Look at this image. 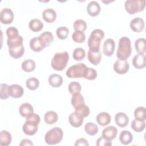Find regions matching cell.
I'll return each mask as SVG.
<instances>
[{
    "label": "cell",
    "instance_id": "cell-40",
    "mask_svg": "<svg viewBox=\"0 0 146 146\" xmlns=\"http://www.w3.org/2000/svg\"><path fill=\"white\" fill-rule=\"evenodd\" d=\"M86 56L85 50L81 47L76 48L72 53V57L76 61H79L84 58Z\"/></svg>",
    "mask_w": 146,
    "mask_h": 146
},
{
    "label": "cell",
    "instance_id": "cell-25",
    "mask_svg": "<svg viewBox=\"0 0 146 146\" xmlns=\"http://www.w3.org/2000/svg\"><path fill=\"white\" fill-rule=\"evenodd\" d=\"M12 137L11 134L6 130H2L0 132V145L7 146L11 144Z\"/></svg>",
    "mask_w": 146,
    "mask_h": 146
},
{
    "label": "cell",
    "instance_id": "cell-18",
    "mask_svg": "<svg viewBox=\"0 0 146 146\" xmlns=\"http://www.w3.org/2000/svg\"><path fill=\"white\" fill-rule=\"evenodd\" d=\"M22 130L25 134L32 136L35 134L38 130V125L26 121L22 127Z\"/></svg>",
    "mask_w": 146,
    "mask_h": 146
},
{
    "label": "cell",
    "instance_id": "cell-32",
    "mask_svg": "<svg viewBox=\"0 0 146 146\" xmlns=\"http://www.w3.org/2000/svg\"><path fill=\"white\" fill-rule=\"evenodd\" d=\"M132 129L137 132H140L143 131L145 127V121L140 120L137 119H134L132 120L131 124Z\"/></svg>",
    "mask_w": 146,
    "mask_h": 146
},
{
    "label": "cell",
    "instance_id": "cell-21",
    "mask_svg": "<svg viewBox=\"0 0 146 146\" xmlns=\"http://www.w3.org/2000/svg\"><path fill=\"white\" fill-rule=\"evenodd\" d=\"M102 53L99 51L98 52H92L90 50L88 51L87 58L89 62L93 65L97 66L102 60Z\"/></svg>",
    "mask_w": 146,
    "mask_h": 146
},
{
    "label": "cell",
    "instance_id": "cell-9",
    "mask_svg": "<svg viewBox=\"0 0 146 146\" xmlns=\"http://www.w3.org/2000/svg\"><path fill=\"white\" fill-rule=\"evenodd\" d=\"M30 48L34 52H40L46 47V45L41 38L39 36L30 39L29 43Z\"/></svg>",
    "mask_w": 146,
    "mask_h": 146
},
{
    "label": "cell",
    "instance_id": "cell-1",
    "mask_svg": "<svg viewBox=\"0 0 146 146\" xmlns=\"http://www.w3.org/2000/svg\"><path fill=\"white\" fill-rule=\"evenodd\" d=\"M132 52L131 43L129 38L123 36L120 38L116 52V56L118 59L127 60Z\"/></svg>",
    "mask_w": 146,
    "mask_h": 146
},
{
    "label": "cell",
    "instance_id": "cell-41",
    "mask_svg": "<svg viewBox=\"0 0 146 146\" xmlns=\"http://www.w3.org/2000/svg\"><path fill=\"white\" fill-rule=\"evenodd\" d=\"M75 110L76 112H78L79 115H80L83 118L88 116L90 112V108L85 103L76 107V108H75Z\"/></svg>",
    "mask_w": 146,
    "mask_h": 146
},
{
    "label": "cell",
    "instance_id": "cell-19",
    "mask_svg": "<svg viewBox=\"0 0 146 146\" xmlns=\"http://www.w3.org/2000/svg\"><path fill=\"white\" fill-rule=\"evenodd\" d=\"M42 17L46 22L52 23L54 22L56 18V13L53 9L47 8L43 10Z\"/></svg>",
    "mask_w": 146,
    "mask_h": 146
},
{
    "label": "cell",
    "instance_id": "cell-37",
    "mask_svg": "<svg viewBox=\"0 0 146 146\" xmlns=\"http://www.w3.org/2000/svg\"><path fill=\"white\" fill-rule=\"evenodd\" d=\"M39 85V80L34 77H31L27 79L26 81V86L27 88L30 90H35L37 89Z\"/></svg>",
    "mask_w": 146,
    "mask_h": 146
},
{
    "label": "cell",
    "instance_id": "cell-45",
    "mask_svg": "<svg viewBox=\"0 0 146 146\" xmlns=\"http://www.w3.org/2000/svg\"><path fill=\"white\" fill-rule=\"evenodd\" d=\"M96 77H97L96 71L93 68L87 67L84 78L88 80H94L96 78Z\"/></svg>",
    "mask_w": 146,
    "mask_h": 146
},
{
    "label": "cell",
    "instance_id": "cell-48",
    "mask_svg": "<svg viewBox=\"0 0 146 146\" xmlns=\"http://www.w3.org/2000/svg\"><path fill=\"white\" fill-rule=\"evenodd\" d=\"M96 144L97 146H111L112 145V143L111 141L106 139L102 136L97 139Z\"/></svg>",
    "mask_w": 146,
    "mask_h": 146
},
{
    "label": "cell",
    "instance_id": "cell-7",
    "mask_svg": "<svg viewBox=\"0 0 146 146\" xmlns=\"http://www.w3.org/2000/svg\"><path fill=\"white\" fill-rule=\"evenodd\" d=\"M14 18L13 11L9 8H3L0 12V21L2 23L8 25L11 23Z\"/></svg>",
    "mask_w": 146,
    "mask_h": 146
},
{
    "label": "cell",
    "instance_id": "cell-49",
    "mask_svg": "<svg viewBox=\"0 0 146 146\" xmlns=\"http://www.w3.org/2000/svg\"><path fill=\"white\" fill-rule=\"evenodd\" d=\"M74 145L75 146H78V145L88 146L89 143H88L87 140L86 139H85L84 138H80V139L76 140Z\"/></svg>",
    "mask_w": 146,
    "mask_h": 146
},
{
    "label": "cell",
    "instance_id": "cell-36",
    "mask_svg": "<svg viewBox=\"0 0 146 146\" xmlns=\"http://www.w3.org/2000/svg\"><path fill=\"white\" fill-rule=\"evenodd\" d=\"M39 36L44 42L46 47H48L50 44H51L52 43L54 40L53 34L48 31L42 33L41 34L39 35Z\"/></svg>",
    "mask_w": 146,
    "mask_h": 146
},
{
    "label": "cell",
    "instance_id": "cell-11",
    "mask_svg": "<svg viewBox=\"0 0 146 146\" xmlns=\"http://www.w3.org/2000/svg\"><path fill=\"white\" fill-rule=\"evenodd\" d=\"M24 94L23 88L17 84H14L9 87V95L13 98H19L23 96Z\"/></svg>",
    "mask_w": 146,
    "mask_h": 146
},
{
    "label": "cell",
    "instance_id": "cell-23",
    "mask_svg": "<svg viewBox=\"0 0 146 146\" xmlns=\"http://www.w3.org/2000/svg\"><path fill=\"white\" fill-rule=\"evenodd\" d=\"M48 83L53 87L58 88L63 84V78L61 75L56 74H53L49 76L48 79Z\"/></svg>",
    "mask_w": 146,
    "mask_h": 146
},
{
    "label": "cell",
    "instance_id": "cell-38",
    "mask_svg": "<svg viewBox=\"0 0 146 146\" xmlns=\"http://www.w3.org/2000/svg\"><path fill=\"white\" fill-rule=\"evenodd\" d=\"M68 91L72 95L80 93L82 90V86L80 84L76 81L71 82L68 87Z\"/></svg>",
    "mask_w": 146,
    "mask_h": 146
},
{
    "label": "cell",
    "instance_id": "cell-28",
    "mask_svg": "<svg viewBox=\"0 0 146 146\" xmlns=\"http://www.w3.org/2000/svg\"><path fill=\"white\" fill-rule=\"evenodd\" d=\"M29 27L32 31L38 32L43 29V24L41 21L35 18L30 20L29 23Z\"/></svg>",
    "mask_w": 146,
    "mask_h": 146
},
{
    "label": "cell",
    "instance_id": "cell-13",
    "mask_svg": "<svg viewBox=\"0 0 146 146\" xmlns=\"http://www.w3.org/2000/svg\"><path fill=\"white\" fill-rule=\"evenodd\" d=\"M130 28L135 33H140L144 28V21L140 17H136L130 22Z\"/></svg>",
    "mask_w": 146,
    "mask_h": 146
},
{
    "label": "cell",
    "instance_id": "cell-3",
    "mask_svg": "<svg viewBox=\"0 0 146 146\" xmlns=\"http://www.w3.org/2000/svg\"><path fill=\"white\" fill-rule=\"evenodd\" d=\"M104 36V33L102 30H94L88 39V46L89 50L92 52H98L100 51L101 40Z\"/></svg>",
    "mask_w": 146,
    "mask_h": 146
},
{
    "label": "cell",
    "instance_id": "cell-24",
    "mask_svg": "<svg viewBox=\"0 0 146 146\" xmlns=\"http://www.w3.org/2000/svg\"><path fill=\"white\" fill-rule=\"evenodd\" d=\"M119 140L121 144L124 145H128L132 141L133 135L128 131H122L119 135Z\"/></svg>",
    "mask_w": 146,
    "mask_h": 146
},
{
    "label": "cell",
    "instance_id": "cell-6",
    "mask_svg": "<svg viewBox=\"0 0 146 146\" xmlns=\"http://www.w3.org/2000/svg\"><path fill=\"white\" fill-rule=\"evenodd\" d=\"M125 9L129 14H134L144 10L145 6V0H127L124 3Z\"/></svg>",
    "mask_w": 146,
    "mask_h": 146
},
{
    "label": "cell",
    "instance_id": "cell-5",
    "mask_svg": "<svg viewBox=\"0 0 146 146\" xmlns=\"http://www.w3.org/2000/svg\"><path fill=\"white\" fill-rule=\"evenodd\" d=\"M86 65L83 63H79L71 66L66 71V76L69 78H84Z\"/></svg>",
    "mask_w": 146,
    "mask_h": 146
},
{
    "label": "cell",
    "instance_id": "cell-14",
    "mask_svg": "<svg viewBox=\"0 0 146 146\" xmlns=\"http://www.w3.org/2000/svg\"><path fill=\"white\" fill-rule=\"evenodd\" d=\"M117 133V128L114 126L111 125L103 129L102 131V136L109 141H112L116 137Z\"/></svg>",
    "mask_w": 146,
    "mask_h": 146
},
{
    "label": "cell",
    "instance_id": "cell-34",
    "mask_svg": "<svg viewBox=\"0 0 146 146\" xmlns=\"http://www.w3.org/2000/svg\"><path fill=\"white\" fill-rule=\"evenodd\" d=\"M98 125L92 122H88L84 125V131L89 135H95L98 133Z\"/></svg>",
    "mask_w": 146,
    "mask_h": 146
},
{
    "label": "cell",
    "instance_id": "cell-2",
    "mask_svg": "<svg viewBox=\"0 0 146 146\" xmlns=\"http://www.w3.org/2000/svg\"><path fill=\"white\" fill-rule=\"evenodd\" d=\"M69 55L67 51L56 52L51 60V65L56 71H63L67 66Z\"/></svg>",
    "mask_w": 146,
    "mask_h": 146
},
{
    "label": "cell",
    "instance_id": "cell-43",
    "mask_svg": "<svg viewBox=\"0 0 146 146\" xmlns=\"http://www.w3.org/2000/svg\"><path fill=\"white\" fill-rule=\"evenodd\" d=\"M72 39L75 42L81 43L84 42L86 39V35L84 32L75 31L72 34Z\"/></svg>",
    "mask_w": 146,
    "mask_h": 146
},
{
    "label": "cell",
    "instance_id": "cell-22",
    "mask_svg": "<svg viewBox=\"0 0 146 146\" xmlns=\"http://www.w3.org/2000/svg\"><path fill=\"white\" fill-rule=\"evenodd\" d=\"M19 112L22 117H27L29 115L34 112V108L31 104L29 103H24L20 106Z\"/></svg>",
    "mask_w": 146,
    "mask_h": 146
},
{
    "label": "cell",
    "instance_id": "cell-20",
    "mask_svg": "<svg viewBox=\"0 0 146 146\" xmlns=\"http://www.w3.org/2000/svg\"><path fill=\"white\" fill-rule=\"evenodd\" d=\"M97 123L101 126L108 125L111 121L110 115L106 112H102L98 114L96 117Z\"/></svg>",
    "mask_w": 146,
    "mask_h": 146
},
{
    "label": "cell",
    "instance_id": "cell-50",
    "mask_svg": "<svg viewBox=\"0 0 146 146\" xmlns=\"http://www.w3.org/2000/svg\"><path fill=\"white\" fill-rule=\"evenodd\" d=\"M20 146H23V145H34V144L33 143V142L27 139H24L23 140H21L20 144H19Z\"/></svg>",
    "mask_w": 146,
    "mask_h": 146
},
{
    "label": "cell",
    "instance_id": "cell-27",
    "mask_svg": "<svg viewBox=\"0 0 146 146\" xmlns=\"http://www.w3.org/2000/svg\"><path fill=\"white\" fill-rule=\"evenodd\" d=\"M23 39L21 35H19L12 39H7V44L9 48H13L21 46L23 45Z\"/></svg>",
    "mask_w": 146,
    "mask_h": 146
},
{
    "label": "cell",
    "instance_id": "cell-31",
    "mask_svg": "<svg viewBox=\"0 0 146 146\" xmlns=\"http://www.w3.org/2000/svg\"><path fill=\"white\" fill-rule=\"evenodd\" d=\"M71 103L72 106L74 107V108H76V107L80 106V105L84 104L85 102L83 95L80 94V93H78L72 95L71 100Z\"/></svg>",
    "mask_w": 146,
    "mask_h": 146
},
{
    "label": "cell",
    "instance_id": "cell-35",
    "mask_svg": "<svg viewBox=\"0 0 146 146\" xmlns=\"http://www.w3.org/2000/svg\"><path fill=\"white\" fill-rule=\"evenodd\" d=\"M134 116L136 119L145 121L146 119V109L144 107H138L134 111Z\"/></svg>",
    "mask_w": 146,
    "mask_h": 146
},
{
    "label": "cell",
    "instance_id": "cell-17",
    "mask_svg": "<svg viewBox=\"0 0 146 146\" xmlns=\"http://www.w3.org/2000/svg\"><path fill=\"white\" fill-rule=\"evenodd\" d=\"M101 10L100 6L99 3L95 1L89 2L87 7V11L91 17H96L99 15Z\"/></svg>",
    "mask_w": 146,
    "mask_h": 146
},
{
    "label": "cell",
    "instance_id": "cell-47",
    "mask_svg": "<svg viewBox=\"0 0 146 146\" xmlns=\"http://www.w3.org/2000/svg\"><path fill=\"white\" fill-rule=\"evenodd\" d=\"M26 121L35 124L36 125H39L40 121V116L38 114L34 113L33 112V113L30 114L26 117Z\"/></svg>",
    "mask_w": 146,
    "mask_h": 146
},
{
    "label": "cell",
    "instance_id": "cell-10",
    "mask_svg": "<svg viewBox=\"0 0 146 146\" xmlns=\"http://www.w3.org/2000/svg\"><path fill=\"white\" fill-rule=\"evenodd\" d=\"M115 49V42L113 39H107L103 45V54L107 56H111L113 55Z\"/></svg>",
    "mask_w": 146,
    "mask_h": 146
},
{
    "label": "cell",
    "instance_id": "cell-8",
    "mask_svg": "<svg viewBox=\"0 0 146 146\" xmlns=\"http://www.w3.org/2000/svg\"><path fill=\"white\" fill-rule=\"evenodd\" d=\"M114 71L118 74H124L127 73L129 68V63L127 60L117 59L113 64Z\"/></svg>",
    "mask_w": 146,
    "mask_h": 146
},
{
    "label": "cell",
    "instance_id": "cell-26",
    "mask_svg": "<svg viewBox=\"0 0 146 146\" xmlns=\"http://www.w3.org/2000/svg\"><path fill=\"white\" fill-rule=\"evenodd\" d=\"M58 119V114L53 111H48L44 115V120L47 124H53L57 121Z\"/></svg>",
    "mask_w": 146,
    "mask_h": 146
},
{
    "label": "cell",
    "instance_id": "cell-16",
    "mask_svg": "<svg viewBox=\"0 0 146 146\" xmlns=\"http://www.w3.org/2000/svg\"><path fill=\"white\" fill-rule=\"evenodd\" d=\"M115 121L117 125L124 128L128 125L129 123V117L124 112H119L115 115Z\"/></svg>",
    "mask_w": 146,
    "mask_h": 146
},
{
    "label": "cell",
    "instance_id": "cell-29",
    "mask_svg": "<svg viewBox=\"0 0 146 146\" xmlns=\"http://www.w3.org/2000/svg\"><path fill=\"white\" fill-rule=\"evenodd\" d=\"M9 52L10 55L14 58L18 59L21 58L25 53V47L23 45L13 48H9Z\"/></svg>",
    "mask_w": 146,
    "mask_h": 146
},
{
    "label": "cell",
    "instance_id": "cell-39",
    "mask_svg": "<svg viewBox=\"0 0 146 146\" xmlns=\"http://www.w3.org/2000/svg\"><path fill=\"white\" fill-rule=\"evenodd\" d=\"M56 34L58 38L60 39H66L69 34V30L66 26H61L56 29Z\"/></svg>",
    "mask_w": 146,
    "mask_h": 146
},
{
    "label": "cell",
    "instance_id": "cell-12",
    "mask_svg": "<svg viewBox=\"0 0 146 146\" xmlns=\"http://www.w3.org/2000/svg\"><path fill=\"white\" fill-rule=\"evenodd\" d=\"M68 121L71 126L78 128L82 125L84 118L75 111L70 114L68 116Z\"/></svg>",
    "mask_w": 146,
    "mask_h": 146
},
{
    "label": "cell",
    "instance_id": "cell-30",
    "mask_svg": "<svg viewBox=\"0 0 146 146\" xmlns=\"http://www.w3.org/2000/svg\"><path fill=\"white\" fill-rule=\"evenodd\" d=\"M146 40L145 38H139L135 42V47L139 54H144L145 52Z\"/></svg>",
    "mask_w": 146,
    "mask_h": 146
},
{
    "label": "cell",
    "instance_id": "cell-15",
    "mask_svg": "<svg viewBox=\"0 0 146 146\" xmlns=\"http://www.w3.org/2000/svg\"><path fill=\"white\" fill-rule=\"evenodd\" d=\"M132 64L136 68L141 69L145 67V54H137L132 59Z\"/></svg>",
    "mask_w": 146,
    "mask_h": 146
},
{
    "label": "cell",
    "instance_id": "cell-33",
    "mask_svg": "<svg viewBox=\"0 0 146 146\" xmlns=\"http://www.w3.org/2000/svg\"><path fill=\"white\" fill-rule=\"evenodd\" d=\"M21 67L22 69L26 72H32L35 68V63L32 59H27L22 63Z\"/></svg>",
    "mask_w": 146,
    "mask_h": 146
},
{
    "label": "cell",
    "instance_id": "cell-42",
    "mask_svg": "<svg viewBox=\"0 0 146 146\" xmlns=\"http://www.w3.org/2000/svg\"><path fill=\"white\" fill-rule=\"evenodd\" d=\"M73 27L75 31H84L87 27V25L85 21L83 19H77L76 20L73 25Z\"/></svg>",
    "mask_w": 146,
    "mask_h": 146
},
{
    "label": "cell",
    "instance_id": "cell-4",
    "mask_svg": "<svg viewBox=\"0 0 146 146\" xmlns=\"http://www.w3.org/2000/svg\"><path fill=\"white\" fill-rule=\"evenodd\" d=\"M63 136V130L60 128L56 127L46 132L44 136V140L48 145H55L62 141Z\"/></svg>",
    "mask_w": 146,
    "mask_h": 146
},
{
    "label": "cell",
    "instance_id": "cell-46",
    "mask_svg": "<svg viewBox=\"0 0 146 146\" xmlns=\"http://www.w3.org/2000/svg\"><path fill=\"white\" fill-rule=\"evenodd\" d=\"M6 33L7 36V39H12V38L17 37L19 35L18 29L16 27H13V26H11L7 28L6 29Z\"/></svg>",
    "mask_w": 146,
    "mask_h": 146
},
{
    "label": "cell",
    "instance_id": "cell-44",
    "mask_svg": "<svg viewBox=\"0 0 146 146\" xmlns=\"http://www.w3.org/2000/svg\"><path fill=\"white\" fill-rule=\"evenodd\" d=\"M9 86L6 83L0 84V98L1 99H6L9 97Z\"/></svg>",
    "mask_w": 146,
    "mask_h": 146
}]
</instances>
